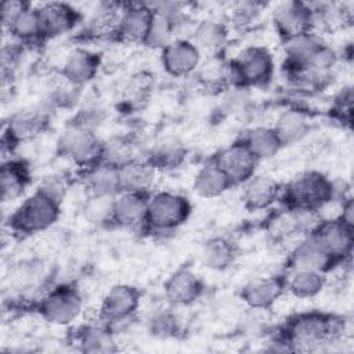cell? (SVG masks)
<instances>
[{"instance_id":"1","label":"cell","mask_w":354,"mask_h":354,"mask_svg":"<svg viewBox=\"0 0 354 354\" xmlns=\"http://www.w3.org/2000/svg\"><path fill=\"white\" fill-rule=\"evenodd\" d=\"M342 333V325L336 319L322 314H301L290 319L286 326V343L290 350L315 351L324 344L332 343Z\"/></svg>"},{"instance_id":"2","label":"cell","mask_w":354,"mask_h":354,"mask_svg":"<svg viewBox=\"0 0 354 354\" xmlns=\"http://www.w3.org/2000/svg\"><path fill=\"white\" fill-rule=\"evenodd\" d=\"M274 71L272 57L263 47H249L224 66L225 87H249L270 80Z\"/></svg>"},{"instance_id":"3","label":"cell","mask_w":354,"mask_h":354,"mask_svg":"<svg viewBox=\"0 0 354 354\" xmlns=\"http://www.w3.org/2000/svg\"><path fill=\"white\" fill-rule=\"evenodd\" d=\"M59 201L37 188L10 216V228L21 234H35L48 230L59 217Z\"/></svg>"},{"instance_id":"4","label":"cell","mask_w":354,"mask_h":354,"mask_svg":"<svg viewBox=\"0 0 354 354\" xmlns=\"http://www.w3.org/2000/svg\"><path fill=\"white\" fill-rule=\"evenodd\" d=\"M282 195L290 209L314 212L332 199L333 185L325 176L307 171L290 180Z\"/></svg>"},{"instance_id":"5","label":"cell","mask_w":354,"mask_h":354,"mask_svg":"<svg viewBox=\"0 0 354 354\" xmlns=\"http://www.w3.org/2000/svg\"><path fill=\"white\" fill-rule=\"evenodd\" d=\"M189 202L174 192H158L148 199L145 227L156 232H170L189 216Z\"/></svg>"},{"instance_id":"6","label":"cell","mask_w":354,"mask_h":354,"mask_svg":"<svg viewBox=\"0 0 354 354\" xmlns=\"http://www.w3.org/2000/svg\"><path fill=\"white\" fill-rule=\"evenodd\" d=\"M58 151L76 165L88 167L102 160L104 141L93 129L73 123L61 134Z\"/></svg>"},{"instance_id":"7","label":"cell","mask_w":354,"mask_h":354,"mask_svg":"<svg viewBox=\"0 0 354 354\" xmlns=\"http://www.w3.org/2000/svg\"><path fill=\"white\" fill-rule=\"evenodd\" d=\"M83 308L79 290L71 285H59L50 290L41 300L39 310L43 318L55 325L73 322Z\"/></svg>"},{"instance_id":"8","label":"cell","mask_w":354,"mask_h":354,"mask_svg":"<svg viewBox=\"0 0 354 354\" xmlns=\"http://www.w3.org/2000/svg\"><path fill=\"white\" fill-rule=\"evenodd\" d=\"M48 112L43 106H29L15 112L4 129L3 141L11 145L41 134L48 126Z\"/></svg>"},{"instance_id":"9","label":"cell","mask_w":354,"mask_h":354,"mask_svg":"<svg viewBox=\"0 0 354 354\" xmlns=\"http://www.w3.org/2000/svg\"><path fill=\"white\" fill-rule=\"evenodd\" d=\"M272 22L283 39L313 32L311 7L299 1L279 3L272 11Z\"/></svg>"},{"instance_id":"10","label":"cell","mask_w":354,"mask_h":354,"mask_svg":"<svg viewBox=\"0 0 354 354\" xmlns=\"http://www.w3.org/2000/svg\"><path fill=\"white\" fill-rule=\"evenodd\" d=\"M214 162L227 174L234 185L248 181L254 174L257 159L249 151L245 142L241 141L224 148L216 156Z\"/></svg>"},{"instance_id":"11","label":"cell","mask_w":354,"mask_h":354,"mask_svg":"<svg viewBox=\"0 0 354 354\" xmlns=\"http://www.w3.org/2000/svg\"><path fill=\"white\" fill-rule=\"evenodd\" d=\"M332 257L348 256L353 249V225L340 218H333L319 224L311 235Z\"/></svg>"},{"instance_id":"12","label":"cell","mask_w":354,"mask_h":354,"mask_svg":"<svg viewBox=\"0 0 354 354\" xmlns=\"http://www.w3.org/2000/svg\"><path fill=\"white\" fill-rule=\"evenodd\" d=\"M321 46L322 41L314 32H304L283 39V54L288 72L293 77L304 72L313 55Z\"/></svg>"},{"instance_id":"13","label":"cell","mask_w":354,"mask_h":354,"mask_svg":"<svg viewBox=\"0 0 354 354\" xmlns=\"http://www.w3.org/2000/svg\"><path fill=\"white\" fill-rule=\"evenodd\" d=\"M140 293L130 285H115L104 296L101 317L105 321L116 322L130 318L138 308Z\"/></svg>"},{"instance_id":"14","label":"cell","mask_w":354,"mask_h":354,"mask_svg":"<svg viewBox=\"0 0 354 354\" xmlns=\"http://www.w3.org/2000/svg\"><path fill=\"white\" fill-rule=\"evenodd\" d=\"M152 19V7L147 4H130L122 11L115 32L124 41L145 43Z\"/></svg>"},{"instance_id":"15","label":"cell","mask_w":354,"mask_h":354,"mask_svg":"<svg viewBox=\"0 0 354 354\" xmlns=\"http://www.w3.org/2000/svg\"><path fill=\"white\" fill-rule=\"evenodd\" d=\"M201 53L185 39H174L162 48V65L173 76H187L199 66Z\"/></svg>"},{"instance_id":"16","label":"cell","mask_w":354,"mask_h":354,"mask_svg":"<svg viewBox=\"0 0 354 354\" xmlns=\"http://www.w3.org/2000/svg\"><path fill=\"white\" fill-rule=\"evenodd\" d=\"M148 194L119 192L113 199L112 223L126 228L145 225Z\"/></svg>"},{"instance_id":"17","label":"cell","mask_w":354,"mask_h":354,"mask_svg":"<svg viewBox=\"0 0 354 354\" xmlns=\"http://www.w3.org/2000/svg\"><path fill=\"white\" fill-rule=\"evenodd\" d=\"M37 14L44 37H54L75 26L79 15L75 8L65 3H46L37 7Z\"/></svg>"},{"instance_id":"18","label":"cell","mask_w":354,"mask_h":354,"mask_svg":"<svg viewBox=\"0 0 354 354\" xmlns=\"http://www.w3.org/2000/svg\"><path fill=\"white\" fill-rule=\"evenodd\" d=\"M100 66L97 54L86 48H75L64 59L61 66V76L75 86H82L90 82Z\"/></svg>"},{"instance_id":"19","label":"cell","mask_w":354,"mask_h":354,"mask_svg":"<svg viewBox=\"0 0 354 354\" xmlns=\"http://www.w3.org/2000/svg\"><path fill=\"white\" fill-rule=\"evenodd\" d=\"M82 183L88 195L115 196L120 192L119 169L104 160L84 167L82 173Z\"/></svg>"},{"instance_id":"20","label":"cell","mask_w":354,"mask_h":354,"mask_svg":"<svg viewBox=\"0 0 354 354\" xmlns=\"http://www.w3.org/2000/svg\"><path fill=\"white\" fill-rule=\"evenodd\" d=\"M202 292V283L188 268L176 271L165 283L166 299L176 306H187L195 301Z\"/></svg>"},{"instance_id":"21","label":"cell","mask_w":354,"mask_h":354,"mask_svg":"<svg viewBox=\"0 0 354 354\" xmlns=\"http://www.w3.org/2000/svg\"><path fill=\"white\" fill-rule=\"evenodd\" d=\"M119 169L120 192L148 194L155 183V167L148 160L134 159Z\"/></svg>"},{"instance_id":"22","label":"cell","mask_w":354,"mask_h":354,"mask_svg":"<svg viewBox=\"0 0 354 354\" xmlns=\"http://www.w3.org/2000/svg\"><path fill=\"white\" fill-rule=\"evenodd\" d=\"M333 257L313 238L301 241L292 252L290 266L296 270H311L324 272L332 264Z\"/></svg>"},{"instance_id":"23","label":"cell","mask_w":354,"mask_h":354,"mask_svg":"<svg viewBox=\"0 0 354 354\" xmlns=\"http://www.w3.org/2000/svg\"><path fill=\"white\" fill-rule=\"evenodd\" d=\"M285 283L281 278L270 277L248 283L242 289V300L256 310H267L283 293Z\"/></svg>"},{"instance_id":"24","label":"cell","mask_w":354,"mask_h":354,"mask_svg":"<svg viewBox=\"0 0 354 354\" xmlns=\"http://www.w3.org/2000/svg\"><path fill=\"white\" fill-rule=\"evenodd\" d=\"M281 185L268 176H252L245 181L243 201L246 207L257 210L272 205L281 195Z\"/></svg>"},{"instance_id":"25","label":"cell","mask_w":354,"mask_h":354,"mask_svg":"<svg viewBox=\"0 0 354 354\" xmlns=\"http://www.w3.org/2000/svg\"><path fill=\"white\" fill-rule=\"evenodd\" d=\"M30 181L29 167L22 160L8 159L1 165L0 173V187L3 201L17 199L28 187Z\"/></svg>"},{"instance_id":"26","label":"cell","mask_w":354,"mask_h":354,"mask_svg":"<svg viewBox=\"0 0 354 354\" xmlns=\"http://www.w3.org/2000/svg\"><path fill=\"white\" fill-rule=\"evenodd\" d=\"M228 30L225 25L217 21L206 19L199 22L192 33V43L199 53L217 55L227 44Z\"/></svg>"},{"instance_id":"27","label":"cell","mask_w":354,"mask_h":354,"mask_svg":"<svg viewBox=\"0 0 354 354\" xmlns=\"http://www.w3.org/2000/svg\"><path fill=\"white\" fill-rule=\"evenodd\" d=\"M232 183L227 177V174L218 167V165L212 160L203 165L195 176L194 189L199 196L203 198H214L224 194Z\"/></svg>"},{"instance_id":"28","label":"cell","mask_w":354,"mask_h":354,"mask_svg":"<svg viewBox=\"0 0 354 354\" xmlns=\"http://www.w3.org/2000/svg\"><path fill=\"white\" fill-rule=\"evenodd\" d=\"M274 130L282 145L293 144L308 134L310 122L303 112L289 109L281 113L274 126Z\"/></svg>"},{"instance_id":"29","label":"cell","mask_w":354,"mask_h":354,"mask_svg":"<svg viewBox=\"0 0 354 354\" xmlns=\"http://www.w3.org/2000/svg\"><path fill=\"white\" fill-rule=\"evenodd\" d=\"M243 142L257 160L272 158L282 147L274 127H256L248 133Z\"/></svg>"},{"instance_id":"30","label":"cell","mask_w":354,"mask_h":354,"mask_svg":"<svg viewBox=\"0 0 354 354\" xmlns=\"http://www.w3.org/2000/svg\"><path fill=\"white\" fill-rule=\"evenodd\" d=\"M185 153V147L177 138H163L153 147L148 162L155 169H173L181 165Z\"/></svg>"},{"instance_id":"31","label":"cell","mask_w":354,"mask_h":354,"mask_svg":"<svg viewBox=\"0 0 354 354\" xmlns=\"http://www.w3.org/2000/svg\"><path fill=\"white\" fill-rule=\"evenodd\" d=\"M235 250L225 238H212L202 248V261L212 270H224L234 261Z\"/></svg>"},{"instance_id":"32","label":"cell","mask_w":354,"mask_h":354,"mask_svg":"<svg viewBox=\"0 0 354 354\" xmlns=\"http://www.w3.org/2000/svg\"><path fill=\"white\" fill-rule=\"evenodd\" d=\"M11 36H14L19 41L30 43L39 39H43L41 25L37 14V7H32L30 4L17 17V19L7 29Z\"/></svg>"},{"instance_id":"33","label":"cell","mask_w":354,"mask_h":354,"mask_svg":"<svg viewBox=\"0 0 354 354\" xmlns=\"http://www.w3.org/2000/svg\"><path fill=\"white\" fill-rule=\"evenodd\" d=\"M324 283V272L311 270H296L292 272L288 281V288L297 297H313L322 290Z\"/></svg>"},{"instance_id":"34","label":"cell","mask_w":354,"mask_h":354,"mask_svg":"<svg viewBox=\"0 0 354 354\" xmlns=\"http://www.w3.org/2000/svg\"><path fill=\"white\" fill-rule=\"evenodd\" d=\"M79 343L86 353H111L116 350V342L112 332L104 325H91L86 328Z\"/></svg>"},{"instance_id":"35","label":"cell","mask_w":354,"mask_h":354,"mask_svg":"<svg viewBox=\"0 0 354 354\" xmlns=\"http://www.w3.org/2000/svg\"><path fill=\"white\" fill-rule=\"evenodd\" d=\"M43 277L41 266L36 261H22L15 264L7 277L8 286L12 290L24 292L29 290L40 282V278Z\"/></svg>"},{"instance_id":"36","label":"cell","mask_w":354,"mask_h":354,"mask_svg":"<svg viewBox=\"0 0 354 354\" xmlns=\"http://www.w3.org/2000/svg\"><path fill=\"white\" fill-rule=\"evenodd\" d=\"M134 159H137L134 142L127 140L126 137H115L104 142V162L120 167Z\"/></svg>"},{"instance_id":"37","label":"cell","mask_w":354,"mask_h":354,"mask_svg":"<svg viewBox=\"0 0 354 354\" xmlns=\"http://www.w3.org/2000/svg\"><path fill=\"white\" fill-rule=\"evenodd\" d=\"M115 196L88 195L83 206V214L86 220L91 224H98V225L112 223Z\"/></svg>"},{"instance_id":"38","label":"cell","mask_w":354,"mask_h":354,"mask_svg":"<svg viewBox=\"0 0 354 354\" xmlns=\"http://www.w3.org/2000/svg\"><path fill=\"white\" fill-rule=\"evenodd\" d=\"M149 329L152 335L159 337L174 336L178 330L177 318L169 311H160L152 315L149 319Z\"/></svg>"},{"instance_id":"39","label":"cell","mask_w":354,"mask_h":354,"mask_svg":"<svg viewBox=\"0 0 354 354\" xmlns=\"http://www.w3.org/2000/svg\"><path fill=\"white\" fill-rule=\"evenodd\" d=\"M228 93L223 100V108L230 113H239L246 109L249 102V95L246 87H228Z\"/></svg>"},{"instance_id":"40","label":"cell","mask_w":354,"mask_h":354,"mask_svg":"<svg viewBox=\"0 0 354 354\" xmlns=\"http://www.w3.org/2000/svg\"><path fill=\"white\" fill-rule=\"evenodd\" d=\"M39 189H41L43 192L48 194L50 196H53L54 199L61 202V198L64 196V194L66 191V181L59 174L47 176L46 178H43Z\"/></svg>"},{"instance_id":"41","label":"cell","mask_w":354,"mask_h":354,"mask_svg":"<svg viewBox=\"0 0 354 354\" xmlns=\"http://www.w3.org/2000/svg\"><path fill=\"white\" fill-rule=\"evenodd\" d=\"M29 6V3L7 0L1 3V24L4 29H8L10 25L17 19V17Z\"/></svg>"},{"instance_id":"42","label":"cell","mask_w":354,"mask_h":354,"mask_svg":"<svg viewBox=\"0 0 354 354\" xmlns=\"http://www.w3.org/2000/svg\"><path fill=\"white\" fill-rule=\"evenodd\" d=\"M257 12H259V8L256 3H241L235 8V18L239 22L250 21L253 17H256Z\"/></svg>"}]
</instances>
